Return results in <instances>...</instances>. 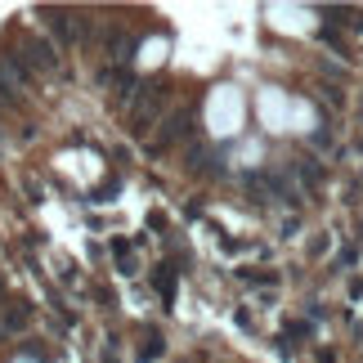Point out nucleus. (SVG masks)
<instances>
[{"instance_id": "f257e3e1", "label": "nucleus", "mask_w": 363, "mask_h": 363, "mask_svg": "<svg viewBox=\"0 0 363 363\" xmlns=\"http://www.w3.org/2000/svg\"><path fill=\"white\" fill-rule=\"evenodd\" d=\"M206 121H211L216 135H233L242 125V94L233 86H220L211 94V104H206Z\"/></svg>"}, {"instance_id": "f03ea898", "label": "nucleus", "mask_w": 363, "mask_h": 363, "mask_svg": "<svg viewBox=\"0 0 363 363\" xmlns=\"http://www.w3.org/2000/svg\"><path fill=\"white\" fill-rule=\"evenodd\" d=\"M260 117H264V125H269V130H287V99L278 90H264L260 94Z\"/></svg>"}, {"instance_id": "7ed1b4c3", "label": "nucleus", "mask_w": 363, "mask_h": 363, "mask_svg": "<svg viewBox=\"0 0 363 363\" xmlns=\"http://www.w3.org/2000/svg\"><path fill=\"white\" fill-rule=\"evenodd\" d=\"M274 27H305V9H274Z\"/></svg>"}, {"instance_id": "20e7f679", "label": "nucleus", "mask_w": 363, "mask_h": 363, "mask_svg": "<svg viewBox=\"0 0 363 363\" xmlns=\"http://www.w3.org/2000/svg\"><path fill=\"white\" fill-rule=\"evenodd\" d=\"M291 125H296V130H314V108L296 104V108H291Z\"/></svg>"}, {"instance_id": "39448f33", "label": "nucleus", "mask_w": 363, "mask_h": 363, "mask_svg": "<svg viewBox=\"0 0 363 363\" xmlns=\"http://www.w3.org/2000/svg\"><path fill=\"white\" fill-rule=\"evenodd\" d=\"M27 50H32V59H36L40 67H54V63H59V59H54V45H45V40H32Z\"/></svg>"}, {"instance_id": "423d86ee", "label": "nucleus", "mask_w": 363, "mask_h": 363, "mask_svg": "<svg viewBox=\"0 0 363 363\" xmlns=\"http://www.w3.org/2000/svg\"><path fill=\"white\" fill-rule=\"evenodd\" d=\"M166 59V40H148V63H162Z\"/></svg>"}]
</instances>
